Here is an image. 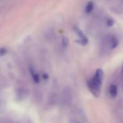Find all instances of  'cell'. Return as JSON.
I'll use <instances>...</instances> for the list:
<instances>
[{
  "label": "cell",
  "mask_w": 123,
  "mask_h": 123,
  "mask_svg": "<svg viewBox=\"0 0 123 123\" xmlns=\"http://www.w3.org/2000/svg\"><path fill=\"white\" fill-rule=\"evenodd\" d=\"M103 76H104L103 70L101 69H98L93 78L88 82V86L90 91L96 97H98L100 95Z\"/></svg>",
  "instance_id": "6da1fadb"
},
{
  "label": "cell",
  "mask_w": 123,
  "mask_h": 123,
  "mask_svg": "<svg viewBox=\"0 0 123 123\" xmlns=\"http://www.w3.org/2000/svg\"><path fill=\"white\" fill-rule=\"evenodd\" d=\"M75 31L77 33V35L78 36V37L80 38V42L82 45H86L88 43V38L86 37V36L83 34V33L81 31V30L80 28H78V27H75Z\"/></svg>",
  "instance_id": "7a4b0ae2"
},
{
  "label": "cell",
  "mask_w": 123,
  "mask_h": 123,
  "mask_svg": "<svg viewBox=\"0 0 123 123\" xmlns=\"http://www.w3.org/2000/svg\"><path fill=\"white\" fill-rule=\"evenodd\" d=\"M109 93L112 98H115L117 95V87L115 85H111L109 88Z\"/></svg>",
  "instance_id": "3957f363"
},
{
  "label": "cell",
  "mask_w": 123,
  "mask_h": 123,
  "mask_svg": "<svg viewBox=\"0 0 123 123\" xmlns=\"http://www.w3.org/2000/svg\"><path fill=\"white\" fill-rule=\"evenodd\" d=\"M93 7H94V4H93V2H91V1L89 2L87 4L86 7V12L88 13V14L91 13V12L93 11Z\"/></svg>",
  "instance_id": "277c9868"
},
{
  "label": "cell",
  "mask_w": 123,
  "mask_h": 123,
  "mask_svg": "<svg viewBox=\"0 0 123 123\" xmlns=\"http://www.w3.org/2000/svg\"><path fill=\"white\" fill-rule=\"evenodd\" d=\"M30 70H31V75H32V78H33V80H34L36 83H38V82H39V76H38V75L34 71V70L31 69Z\"/></svg>",
  "instance_id": "5b68a950"
},
{
  "label": "cell",
  "mask_w": 123,
  "mask_h": 123,
  "mask_svg": "<svg viewBox=\"0 0 123 123\" xmlns=\"http://www.w3.org/2000/svg\"><path fill=\"white\" fill-rule=\"evenodd\" d=\"M68 43H69V41L68 39L66 38V37H64L62 38V46L64 48H66L68 46Z\"/></svg>",
  "instance_id": "8992f818"
},
{
  "label": "cell",
  "mask_w": 123,
  "mask_h": 123,
  "mask_svg": "<svg viewBox=\"0 0 123 123\" xmlns=\"http://www.w3.org/2000/svg\"><path fill=\"white\" fill-rule=\"evenodd\" d=\"M6 53H7V50L5 48L0 49V55H3V54H5Z\"/></svg>",
  "instance_id": "52a82bcc"
},
{
  "label": "cell",
  "mask_w": 123,
  "mask_h": 123,
  "mask_svg": "<svg viewBox=\"0 0 123 123\" xmlns=\"http://www.w3.org/2000/svg\"><path fill=\"white\" fill-rule=\"evenodd\" d=\"M113 24H114V21H113L112 20H109L107 21V25L111 26V25H113Z\"/></svg>",
  "instance_id": "ba28073f"
}]
</instances>
